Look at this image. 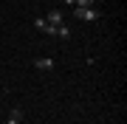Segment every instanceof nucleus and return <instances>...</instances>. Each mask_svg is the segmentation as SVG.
<instances>
[{"mask_svg": "<svg viewBox=\"0 0 127 124\" xmlns=\"http://www.w3.org/2000/svg\"><path fill=\"white\" fill-rule=\"evenodd\" d=\"M73 17L85 20V23H96V20H99L102 14L96 11V6H93V9H79V6H73Z\"/></svg>", "mask_w": 127, "mask_h": 124, "instance_id": "nucleus-1", "label": "nucleus"}, {"mask_svg": "<svg viewBox=\"0 0 127 124\" xmlns=\"http://www.w3.org/2000/svg\"><path fill=\"white\" fill-rule=\"evenodd\" d=\"M34 28H37V31H42V34H48V37H54V31H57L45 17H37V20H34Z\"/></svg>", "mask_w": 127, "mask_h": 124, "instance_id": "nucleus-2", "label": "nucleus"}, {"mask_svg": "<svg viewBox=\"0 0 127 124\" xmlns=\"http://www.w3.org/2000/svg\"><path fill=\"white\" fill-rule=\"evenodd\" d=\"M34 68L37 71H54V59H51V56H37V59H34Z\"/></svg>", "mask_w": 127, "mask_h": 124, "instance_id": "nucleus-3", "label": "nucleus"}, {"mask_svg": "<svg viewBox=\"0 0 127 124\" xmlns=\"http://www.w3.org/2000/svg\"><path fill=\"white\" fill-rule=\"evenodd\" d=\"M45 20H48V23L54 25V28L65 23V17H62V11H59V9H54V11H48V14H45Z\"/></svg>", "mask_w": 127, "mask_h": 124, "instance_id": "nucleus-4", "label": "nucleus"}, {"mask_svg": "<svg viewBox=\"0 0 127 124\" xmlns=\"http://www.w3.org/2000/svg\"><path fill=\"white\" fill-rule=\"evenodd\" d=\"M54 37H59V40H68V37H71V25H68V23H62V25H57V31H54Z\"/></svg>", "mask_w": 127, "mask_h": 124, "instance_id": "nucleus-5", "label": "nucleus"}, {"mask_svg": "<svg viewBox=\"0 0 127 124\" xmlns=\"http://www.w3.org/2000/svg\"><path fill=\"white\" fill-rule=\"evenodd\" d=\"M9 124H23V110H20V107H11V113H9Z\"/></svg>", "mask_w": 127, "mask_h": 124, "instance_id": "nucleus-6", "label": "nucleus"}, {"mask_svg": "<svg viewBox=\"0 0 127 124\" xmlns=\"http://www.w3.org/2000/svg\"><path fill=\"white\" fill-rule=\"evenodd\" d=\"M73 6H79V9H93L96 0H73Z\"/></svg>", "mask_w": 127, "mask_h": 124, "instance_id": "nucleus-7", "label": "nucleus"}]
</instances>
